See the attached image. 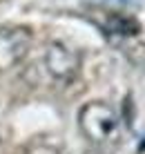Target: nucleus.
Listing matches in <instances>:
<instances>
[{
	"mask_svg": "<svg viewBox=\"0 0 145 154\" xmlns=\"http://www.w3.org/2000/svg\"><path fill=\"white\" fill-rule=\"evenodd\" d=\"M78 125L89 141L105 143L119 132V116L105 103H87L78 114Z\"/></svg>",
	"mask_w": 145,
	"mask_h": 154,
	"instance_id": "nucleus-1",
	"label": "nucleus"
},
{
	"mask_svg": "<svg viewBox=\"0 0 145 154\" xmlns=\"http://www.w3.org/2000/svg\"><path fill=\"white\" fill-rule=\"evenodd\" d=\"M27 34L23 29H0V65L18 60L25 54Z\"/></svg>",
	"mask_w": 145,
	"mask_h": 154,
	"instance_id": "nucleus-2",
	"label": "nucleus"
},
{
	"mask_svg": "<svg viewBox=\"0 0 145 154\" xmlns=\"http://www.w3.org/2000/svg\"><path fill=\"white\" fill-rule=\"evenodd\" d=\"M47 67L56 78H72L78 67V60L67 47L51 45L49 51H47Z\"/></svg>",
	"mask_w": 145,
	"mask_h": 154,
	"instance_id": "nucleus-3",
	"label": "nucleus"
},
{
	"mask_svg": "<svg viewBox=\"0 0 145 154\" xmlns=\"http://www.w3.org/2000/svg\"><path fill=\"white\" fill-rule=\"evenodd\" d=\"M107 31H112V34H119V36H134L141 31V25H138L136 18H132V16H121V14H112L110 18H107Z\"/></svg>",
	"mask_w": 145,
	"mask_h": 154,
	"instance_id": "nucleus-4",
	"label": "nucleus"
}]
</instances>
